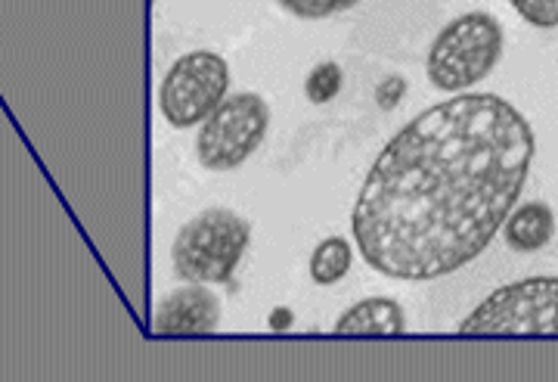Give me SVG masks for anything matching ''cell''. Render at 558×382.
I'll use <instances>...</instances> for the list:
<instances>
[{"label": "cell", "instance_id": "1", "mask_svg": "<svg viewBox=\"0 0 558 382\" xmlns=\"http://www.w3.org/2000/svg\"><path fill=\"white\" fill-rule=\"evenodd\" d=\"M534 150L531 121L497 94H459L418 112L360 187L351 230L363 262L398 280L475 262L515 208Z\"/></svg>", "mask_w": 558, "mask_h": 382}, {"label": "cell", "instance_id": "2", "mask_svg": "<svg viewBox=\"0 0 558 382\" xmlns=\"http://www.w3.org/2000/svg\"><path fill=\"white\" fill-rule=\"evenodd\" d=\"M502 25L497 16L472 10L447 22L428 47L425 72L438 91H465L484 81L502 57Z\"/></svg>", "mask_w": 558, "mask_h": 382}, {"label": "cell", "instance_id": "3", "mask_svg": "<svg viewBox=\"0 0 558 382\" xmlns=\"http://www.w3.org/2000/svg\"><path fill=\"white\" fill-rule=\"evenodd\" d=\"M252 227L230 208H205L180 227L171 246L174 274L186 283H227L248 249Z\"/></svg>", "mask_w": 558, "mask_h": 382}, {"label": "cell", "instance_id": "4", "mask_svg": "<svg viewBox=\"0 0 558 382\" xmlns=\"http://www.w3.org/2000/svg\"><path fill=\"white\" fill-rule=\"evenodd\" d=\"M459 336H558V277L499 286L459 323Z\"/></svg>", "mask_w": 558, "mask_h": 382}, {"label": "cell", "instance_id": "5", "mask_svg": "<svg viewBox=\"0 0 558 382\" xmlns=\"http://www.w3.org/2000/svg\"><path fill=\"white\" fill-rule=\"evenodd\" d=\"M270 124V109L260 94L240 91L223 97L218 109L202 121L196 153L208 171H230L240 168L264 141Z\"/></svg>", "mask_w": 558, "mask_h": 382}, {"label": "cell", "instance_id": "6", "mask_svg": "<svg viewBox=\"0 0 558 382\" xmlns=\"http://www.w3.org/2000/svg\"><path fill=\"white\" fill-rule=\"evenodd\" d=\"M230 91V65L220 53L193 50L161 79L159 109L174 128H193L218 109Z\"/></svg>", "mask_w": 558, "mask_h": 382}, {"label": "cell", "instance_id": "7", "mask_svg": "<svg viewBox=\"0 0 558 382\" xmlns=\"http://www.w3.org/2000/svg\"><path fill=\"white\" fill-rule=\"evenodd\" d=\"M220 323V302L205 283H190L168 293L156 308L153 333L159 336H208Z\"/></svg>", "mask_w": 558, "mask_h": 382}, {"label": "cell", "instance_id": "8", "mask_svg": "<svg viewBox=\"0 0 558 382\" xmlns=\"http://www.w3.org/2000/svg\"><path fill=\"white\" fill-rule=\"evenodd\" d=\"M336 336H403L407 318L403 308L395 299H363L354 308H348L332 330Z\"/></svg>", "mask_w": 558, "mask_h": 382}, {"label": "cell", "instance_id": "9", "mask_svg": "<svg viewBox=\"0 0 558 382\" xmlns=\"http://www.w3.org/2000/svg\"><path fill=\"white\" fill-rule=\"evenodd\" d=\"M556 234V215L546 202H527L512 208L502 224V237L515 252H537Z\"/></svg>", "mask_w": 558, "mask_h": 382}, {"label": "cell", "instance_id": "10", "mask_svg": "<svg viewBox=\"0 0 558 382\" xmlns=\"http://www.w3.org/2000/svg\"><path fill=\"white\" fill-rule=\"evenodd\" d=\"M351 262H354L351 242L344 237H329V240L319 242L314 255H311V277L319 286H332L351 271Z\"/></svg>", "mask_w": 558, "mask_h": 382}, {"label": "cell", "instance_id": "11", "mask_svg": "<svg viewBox=\"0 0 558 382\" xmlns=\"http://www.w3.org/2000/svg\"><path fill=\"white\" fill-rule=\"evenodd\" d=\"M341 91V69L336 62H317L311 75L304 79V94L311 103H329L339 97Z\"/></svg>", "mask_w": 558, "mask_h": 382}, {"label": "cell", "instance_id": "12", "mask_svg": "<svg viewBox=\"0 0 558 382\" xmlns=\"http://www.w3.org/2000/svg\"><path fill=\"white\" fill-rule=\"evenodd\" d=\"M354 3H360V0H279V7L299 20H326V16H336Z\"/></svg>", "mask_w": 558, "mask_h": 382}, {"label": "cell", "instance_id": "13", "mask_svg": "<svg viewBox=\"0 0 558 382\" xmlns=\"http://www.w3.org/2000/svg\"><path fill=\"white\" fill-rule=\"evenodd\" d=\"M512 7L531 25H539V28L558 25V0H512Z\"/></svg>", "mask_w": 558, "mask_h": 382}, {"label": "cell", "instance_id": "14", "mask_svg": "<svg viewBox=\"0 0 558 382\" xmlns=\"http://www.w3.org/2000/svg\"><path fill=\"white\" fill-rule=\"evenodd\" d=\"M403 94H407V81L398 79V75H391V79H385L379 84V91H376V100H379L381 109H395Z\"/></svg>", "mask_w": 558, "mask_h": 382}]
</instances>
